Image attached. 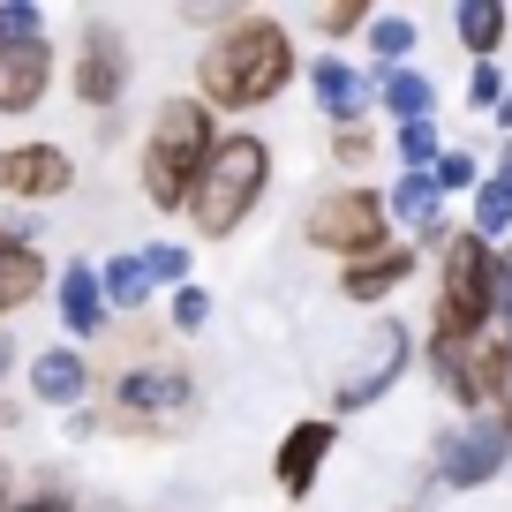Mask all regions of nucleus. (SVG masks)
I'll use <instances>...</instances> for the list:
<instances>
[{"label": "nucleus", "mask_w": 512, "mask_h": 512, "mask_svg": "<svg viewBox=\"0 0 512 512\" xmlns=\"http://www.w3.org/2000/svg\"><path fill=\"white\" fill-rule=\"evenodd\" d=\"M8 512H83V505H76V497H68V482H46V490H38V497H16V505H8Z\"/></svg>", "instance_id": "obj_33"}, {"label": "nucleus", "mask_w": 512, "mask_h": 512, "mask_svg": "<svg viewBox=\"0 0 512 512\" xmlns=\"http://www.w3.org/2000/svg\"><path fill=\"white\" fill-rule=\"evenodd\" d=\"M53 302H61L68 339H98V332H106V279H98V264H61Z\"/></svg>", "instance_id": "obj_16"}, {"label": "nucleus", "mask_w": 512, "mask_h": 512, "mask_svg": "<svg viewBox=\"0 0 512 512\" xmlns=\"http://www.w3.org/2000/svg\"><path fill=\"white\" fill-rule=\"evenodd\" d=\"M68 83H76V98H83L91 113L121 106V91H128V46H121V31H106V23H83V46H76V68H68Z\"/></svg>", "instance_id": "obj_11"}, {"label": "nucleus", "mask_w": 512, "mask_h": 512, "mask_svg": "<svg viewBox=\"0 0 512 512\" xmlns=\"http://www.w3.org/2000/svg\"><path fill=\"white\" fill-rule=\"evenodd\" d=\"M497 128H505V136H512V98H505V106H497Z\"/></svg>", "instance_id": "obj_39"}, {"label": "nucleus", "mask_w": 512, "mask_h": 512, "mask_svg": "<svg viewBox=\"0 0 512 512\" xmlns=\"http://www.w3.org/2000/svg\"><path fill=\"white\" fill-rule=\"evenodd\" d=\"M294 83V38L279 16H226V31L196 53V98L211 113H256L287 98Z\"/></svg>", "instance_id": "obj_1"}, {"label": "nucleus", "mask_w": 512, "mask_h": 512, "mask_svg": "<svg viewBox=\"0 0 512 512\" xmlns=\"http://www.w3.org/2000/svg\"><path fill=\"white\" fill-rule=\"evenodd\" d=\"M497 324V249L460 226L437 256V317H430V339H490Z\"/></svg>", "instance_id": "obj_4"}, {"label": "nucleus", "mask_w": 512, "mask_h": 512, "mask_svg": "<svg viewBox=\"0 0 512 512\" xmlns=\"http://www.w3.org/2000/svg\"><path fill=\"white\" fill-rule=\"evenodd\" d=\"M407 53H415V23H407V16H377V23H369V61H377V76L407 68Z\"/></svg>", "instance_id": "obj_24"}, {"label": "nucleus", "mask_w": 512, "mask_h": 512, "mask_svg": "<svg viewBox=\"0 0 512 512\" xmlns=\"http://www.w3.org/2000/svg\"><path fill=\"white\" fill-rule=\"evenodd\" d=\"M407 279H415V241H392V249L347 264V272H339V294H347V302H384V294H400Z\"/></svg>", "instance_id": "obj_17"}, {"label": "nucleus", "mask_w": 512, "mask_h": 512, "mask_svg": "<svg viewBox=\"0 0 512 512\" xmlns=\"http://www.w3.org/2000/svg\"><path fill=\"white\" fill-rule=\"evenodd\" d=\"M377 98H384V113H400V128L407 121H437V83L422 76V68H392V76H377Z\"/></svg>", "instance_id": "obj_22"}, {"label": "nucleus", "mask_w": 512, "mask_h": 512, "mask_svg": "<svg viewBox=\"0 0 512 512\" xmlns=\"http://www.w3.org/2000/svg\"><path fill=\"white\" fill-rule=\"evenodd\" d=\"M166 317H174V332H189V339H196V332L211 324V294H204V287H181L174 302H166Z\"/></svg>", "instance_id": "obj_30"}, {"label": "nucleus", "mask_w": 512, "mask_h": 512, "mask_svg": "<svg viewBox=\"0 0 512 512\" xmlns=\"http://www.w3.org/2000/svg\"><path fill=\"white\" fill-rule=\"evenodd\" d=\"M482 166H475V151H445V159H437V189L445 196H460V189H482Z\"/></svg>", "instance_id": "obj_29"}, {"label": "nucleus", "mask_w": 512, "mask_h": 512, "mask_svg": "<svg viewBox=\"0 0 512 512\" xmlns=\"http://www.w3.org/2000/svg\"><path fill=\"white\" fill-rule=\"evenodd\" d=\"M505 76H497V61H475V68H467V106H475V113H497V106H505Z\"/></svg>", "instance_id": "obj_27"}, {"label": "nucleus", "mask_w": 512, "mask_h": 512, "mask_svg": "<svg viewBox=\"0 0 512 512\" xmlns=\"http://www.w3.org/2000/svg\"><path fill=\"white\" fill-rule=\"evenodd\" d=\"M309 23H317L324 38H347V31H369V23H377V16H369L362 0H339V8H317V16H309Z\"/></svg>", "instance_id": "obj_31"}, {"label": "nucleus", "mask_w": 512, "mask_h": 512, "mask_svg": "<svg viewBox=\"0 0 512 512\" xmlns=\"http://www.w3.org/2000/svg\"><path fill=\"white\" fill-rule=\"evenodd\" d=\"M53 91V38H0V113L23 121Z\"/></svg>", "instance_id": "obj_12"}, {"label": "nucleus", "mask_w": 512, "mask_h": 512, "mask_svg": "<svg viewBox=\"0 0 512 512\" xmlns=\"http://www.w3.org/2000/svg\"><path fill=\"white\" fill-rule=\"evenodd\" d=\"M309 91H317V106L332 113V128H354L362 121V106H369V83L354 76L339 53H324V61H309Z\"/></svg>", "instance_id": "obj_19"}, {"label": "nucleus", "mask_w": 512, "mask_h": 512, "mask_svg": "<svg viewBox=\"0 0 512 512\" xmlns=\"http://www.w3.org/2000/svg\"><path fill=\"white\" fill-rule=\"evenodd\" d=\"M0 38H46V16L31 0H0Z\"/></svg>", "instance_id": "obj_32"}, {"label": "nucleus", "mask_w": 512, "mask_h": 512, "mask_svg": "<svg viewBox=\"0 0 512 512\" xmlns=\"http://www.w3.org/2000/svg\"><path fill=\"white\" fill-rule=\"evenodd\" d=\"M98 279H106V302H113V309H144L151 287H159L144 256H106V264H98Z\"/></svg>", "instance_id": "obj_23"}, {"label": "nucleus", "mask_w": 512, "mask_h": 512, "mask_svg": "<svg viewBox=\"0 0 512 512\" xmlns=\"http://www.w3.org/2000/svg\"><path fill=\"white\" fill-rule=\"evenodd\" d=\"M384 211L415 234V249H437V256H445V241L460 234V226H445V189H437V174H400V189L384 196Z\"/></svg>", "instance_id": "obj_14"}, {"label": "nucleus", "mask_w": 512, "mask_h": 512, "mask_svg": "<svg viewBox=\"0 0 512 512\" xmlns=\"http://www.w3.org/2000/svg\"><path fill=\"white\" fill-rule=\"evenodd\" d=\"M8 369H16V339L0 332V377H8Z\"/></svg>", "instance_id": "obj_36"}, {"label": "nucleus", "mask_w": 512, "mask_h": 512, "mask_svg": "<svg viewBox=\"0 0 512 512\" xmlns=\"http://www.w3.org/2000/svg\"><path fill=\"white\" fill-rule=\"evenodd\" d=\"M497 362H505V339H430V377L460 415L497 407Z\"/></svg>", "instance_id": "obj_9"}, {"label": "nucleus", "mask_w": 512, "mask_h": 512, "mask_svg": "<svg viewBox=\"0 0 512 512\" xmlns=\"http://www.w3.org/2000/svg\"><path fill=\"white\" fill-rule=\"evenodd\" d=\"M475 234L490 241V249H505V234H512V144L497 151L490 181L475 189Z\"/></svg>", "instance_id": "obj_21"}, {"label": "nucleus", "mask_w": 512, "mask_h": 512, "mask_svg": "<svg viewBox=\"0 0 512 512\" xmlns=\"http://www.w3.org/2000/svg\"><path fill=\"white\" fill-rule=\"evenodd\" d=\"M497 415H512V339H505V362H497Z\"/></svg>", "instance_id": "obj_35"}, {"label": "nucleus", "mask_w": 512, "mask_h": 512, "mask_svg": "<svg viewBox=\"0 0 512 512\" xmlns=\"http://www.w3.org/2000/svg\"><path fill=\"white\" fill-rule=\"evenodd\" d=\"M264 189H272V144L249 136V128H234V136L211 151L204 181H196L189 226L204 241H234V226H249V211L264 204Z\"/></svg>", "instance_id": "obj_3"}, {"label": "nucleus", "mask_w": 512, "mask_h": 512, "mask_svg": "<svg viewBox=\"0 0 512 512\" xmlns=\"http://www.w3.org/2000/svg\"><path fill=\"white\" fill-rule=\"evenodd\" d=\"M76 189V159L61 144H8L0 151V196L16 204H53V196Z\"/></svg>", "instance_id": "obj_10"}, {"label": "nucleus", "mask_w": 512, "mask_h": 512, "mask_svg": "<svg viewBox=\"0 0 512 512\" xmlns=\"http://www.w3.org/2000/svg\"><path fill=\"white\" fill-rule=\"evenodd\" d=\"M144 264H151V279H159V287H196V279H189V241H151V249H144Z\"/></svg>", "instance_id": "obj_26"}, {"label": "nucleus", "mask_w": 512, "mask_h": 512, "mask_svg": "<svg viewBox=\"0 0 512 512\" xmlns=\"http://www.w3.org/2000/svg\"><path fill=\"white\" fill-rule=\"evenodd\" d=\"M407 362H415V332H407L400 317H377V324H369V339L354 347V362L339 369L332 407H339V415H362V407H377L384 392L407 377Z\"/></svg>", "instance_id": "obj_6"}, {"label": "nucleus", "mask_w": 512, "mask_h": 512, "mask_svg": "<svg viewBox=\"0 0 512 512\" xmlns=\"http://www.w3.org/2000/svg\"><path fill=\"white\" fill-rule=\"evenodd\" d=\"M505 460H512V415H497V407L452 422L437 437V482L445 490H482L490 475H505Z\"/></svg>", "instance_id": "obj_8"}, {"label": "nucleus", "mask_w": 512, "mask_h": 512, "mask_svg": "<svg viewBox=\"0 0 512 512\" xmlns=\"http://www.w3.org/2000/svg\"><path fill=\"white\" fill-rule=\"evenodd\" d=\"M38 294H46V256H38V241L16 234V226H0V317L31 309Z\"/></svg>", "instance_id": "obj_15"}, {"label": "nucleus", "mask_w": 512, "mask_h": 512, "mask_svg": "<svg viewBox=\"0 0 512 512\" xmlns=\"http://www.w3.org/2000/svg\"><path fill=\"white\" fill-rule=\"evenodd\" d=\"M332 445H339V422L332 415L294 422V430L279 437V452H272V482L287 497H309V490H317V475H324V460H332Z\"/></svg>", "instance_id": "obj_13"}, {"label": "nucleus", "mask_w": 512, "mask_h": 512, "mask_svg": "<svg viewBox=\"0 0 512 512\" xmlns=\"http://www.w3.org/2000/svg\"><path fill=\"white\" fill-rule=\"evenodd\" d=\"M302 241H309V249H332L339 264H362V256L392 249V211H384L377 189L339 181V189H324L317 204L302 211Z\"/></svg>", "instance_id": "obj_5"}, {"label": "nucleus", "mask_w": 512, "mask_h": 512, "mask_svg": "<svg viewBox=\"0 0 512 512\" xmlns=\"http://www.w3.org/2000/svg\"><path fill=\"white\" fill-rule=\"evenodd\" d=\"M16 422H23V407H16V400H0V430H16Z\"/></svg>", "instance_id": "obj_37"}, {"label": "nucleus", "mask_w": 512, "mask_h": 512, "mask_svg": "<svg viewBox=\"0 0 512 512\" xmlns=\"http://www.w3.org/2000/svg\"><path fill=\"white\" fill-rule=\"evenodd\" d=\"M392 151H400L407 174H437V159H445V144H437V121H407L400 136H392Z\"/></svg>", "instance_id": "obj_25"}, {"label": "nucleus", "mask_w": 512, "mask_h": 512, "mask_svg": "<svg viewBox=\"0 0 512 512\" xmlns=\"http://www.w3.org/2000/svg\"><path fill=\"white\" fill-rule=\"evenodd\" d=\"M189 400H196V384H189L181 362H136V369L113 377V430L151 437V430H166L174 415H189Z\"/></svg>", "instance_id": "obj_7"}, {"label": "nucleus", "mask_w": 512, "mask_h": 512, "mask_svg": "<svg viewBox=\"0 0 512 512\" xmlns=\"http://www.w3.org/2000/svg\"><path fill=\"white\" fill-rule=\"evenodd\" d=\"M332 159L347 166V174H362V166L377 159V136H369L362 121H354V128H332Z\"/></svg>", "instance_id": "obj_28"}, {"label": "nucleus", "mask_w": 512, "mask_h": 512, "mask_svg": "<svg viewBox=\"0 0 512 512\" xmlns=\"http://www.w3.org/2000/svg\"><path fill=\"white\" fill-rule=\"evenodd\" d=\"M219 113L204 98H166L159 121L144 136V196L159 211H189L196 204V181H204L211 151H219Z\"/></svg>", "instance_id": "obj_2"}, {"label": "nucleus", "mask_w": 512, "mask_h": 512, "mask_svg": "<svg viewBox=\"0 0 512 512\" xmlns=\"http://www.w3.org/2000/svg\"><path fill=\"white\" fill-rule=\"evenodd\" d=\"M83 512H128V505H121V497H91Z\"/></svg>", "instance_id": "obj_38"}, {"label": "nucleus", "mask_w": 512, "mask_h": 512, "mask_svg": "<svg viewBox=\"0 0 512 512\" xmlns=\"http://www.w3.org/2000/svg\"><path fill=\"white\" fill-rule=\"evenodd\" d=\"M83 392H91V362L76 347H46L31 362V400L38 407H83Z\"/></svg>", "instance_id": "obj_18"}, {"label": "nucleus", "mask_w": 512, "mask_h": 512, "mask_svg": "<svg viewBox=\"0 0 512 512\" xmlns=\"http://www.w3.org/2000/svg\"><path fill=\"white\" fill-rule=\"evenodd\" d=\"M497 324H505V339H512V241L497 249Z\"/></svg>", "instance_id": "obj_34"}, {"label": "nucleus", "mask_w": 512, "mask_h": 512, "mask_svg": "<svg viewBox=\"0 0 512 512\" xmlns=\"http://www.w3.org/2000/svg\"><path fill=\"white\" fill-rule=\"evenodd\" d=\"M452 31H460L467 61H497V46H505V31H512V8H497V0H460V8H452Z\"/></svg>", "instance_id": "obj_20"}]
</instances>
